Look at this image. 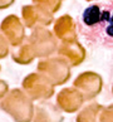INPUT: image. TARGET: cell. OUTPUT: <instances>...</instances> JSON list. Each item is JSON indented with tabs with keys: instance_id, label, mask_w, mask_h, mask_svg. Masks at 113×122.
<instances>
[{
	"instance_id": "obj_5",
	"label": "cell",
	"mask_w": 113,
	"mask_h": 122,
	"mask_svg": "<svg viewBox=\"0 0 113 122\" xmlns=\"http://www.w3.org/2000/svg\"><path fill=\"white\" fill-rule=\"evenodd\" d=\"M8 54V47L6 43L3 40V38L0 37V57H5Z\"/></svg>"
},
{
	"instance_id": "obj_4",
	"label": "cell",
	"mask_w": 113,
	"mask_h": 122,
	"mask_svg": "<svg viewBox=\"0 0 113 122\" xmlns=\"http://www.w3.org/2000/svg\"><path fill=\"white\" fill-rule=\"evenodd\" d=\"M33 4L45 9V10H48L49 13L53 14V13L59 10L62 5V0H33Z\"/></svg>"
},
{
	"instance_id": "obj_2",
	"label": "cell",
	"mask_w": 113,
	"mask_h": 122,
	"mask_svg": "<svg viewBox=\"0 0 113 122\" xmlns=\"http://www.w3.org/2000/svg\"><path fill=\"white\" fill-rule=\"evenodd\" d=\"M21 14L23 19L26 26L33 28L34 25L40 24V25H49L52 23V13H49L48 10L40 8L38 5H25L21 9Z\"/></svg>"
},
{
	"instance_id": "obj_7",
	"label": "cell",
	"mask_w": 113,
	"mask_h": 122,
	"mask_svg": "<svg viewBox=\"0 0 113 122\" xmlns=\"http://www.w3.org/2000/svg\"><path fill=\"white\" fill-rule=\"evenodd\" d=\"M88 1H90V0H88Z\"/></svg>"
},
{
	"instance_id": "obj_6",
	"label": "cell",
	"mask_w": 113,
	"mask_h": 122,
	"mask_svg": "<svg viewBox=\"0 0 113 122\" xmlns=\"http://www.w3.org/2000/svg\"><path fill=\"white\" fill-rule=\"evenodd\" d=\"M14 1H15V0H0V10L11 6L13 4H14Z\"/></svg>"
},
{
	"instance_id": "obj_3",
	"label": "cell",
	"mask_w": 113,
	"mask_h": 122,
	"mask_svg": "<svg viewBox=\"0 0 113 122\" xmlns=\"http://www.w3.org/2000/svg\"><path fill=\"white\" fill-rule=\"evenodd\" d=\"M1 30L4 31V34L9 37V40L13 46H18L24 35V28H23L20 20L15 15H9L6 19L3 20Z\"/></svg>"
},
{
	"instance_id": "obj_1",
	"label": "cell",
	"mask_w": 113,
	"mask_h": 122,
	"mask_svg": "<svg viewBox=\"0 0 113 122\" xmlns=\"http://www.w3.org/2000/svg\"><path fill=\"white\" fill-rule=\"evenodd\" d=\"M75 29L88 46L113 51V0L88 5L80 13Z\"/></svg>"
}]
</instances>
